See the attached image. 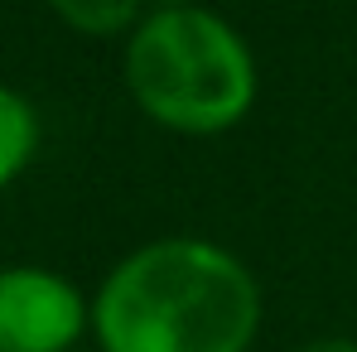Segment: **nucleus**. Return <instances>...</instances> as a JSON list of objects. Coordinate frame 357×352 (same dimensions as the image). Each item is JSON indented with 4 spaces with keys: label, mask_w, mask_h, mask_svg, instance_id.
<instances>
[{
    "label": "nucleus",
    "mask_w": 357,
    "mask_h": 352,
    "mask_svg": "<svg viewBox=\"0 0 357 352\" xmlns=\"http://www.w3.org/2000/svg\"><path fill=\"white\" fill-rule=\"evenodd\" d=\"M174 5H193V0H160V10H174Z\"/></svg>",
    "instance_id": "nucleus-7"
},
{
    "label": "nucleus",
    "mask_w": 357,
    "mask_h": 352,
    "mask_svg": "<svg viewBox=\"0 0 357 352\" xmlns=\"http://www.w3.org/2000/svg\"><path fill=\"white\" fill-rule=\"evenodd\" d=\"M34 150H39V116H34L29 97H20L15 87L0 82V188H10L29 169Z\"/></svg>",
    "instance_id": "nucleus-4"
},
{
    "label": "nucleus",
    "mask_w": 357,
    "mask_h": 352,
    "mask_svg": "<svg viewBox=\"0 0 357 352\" xmlns=\"http://www.w3.org/2000/svg\"><path fill=\"white\" fill-rule=\"evenodd\" d=\"M49 5L68 29H77L87 39H112V34L135 24L145 0H49Z\"/></svg>",
    "instance_id": "nucleus-5"
},
{
    "label": "nucleus",
    "mask_w": 357,
    "mask_h": 352,
    "mask_svg": "<svg viewBox=\"0 0 357 352\" xmlns=\"http://www.w3.org/2000/svg\"><path fill=\"white\" fill-rule=\"evenodd\" d=\"M299 352H357V343H348V338H319V343H304Z\"/></svg>",
    "instance_id": "nucleus-6"
},
{
    "label": "nucleus",
    "mask_w": 357,
    "mask_h": 352,
    "mask_svg": "<svg viewBox=\"0 0 357 352\" xmlns=\"http://www.w3.org/2000/svg\"><path fill=\"white\" fill-rule=\"evenodd\" d=\"M126 87L150 121L178 135H218L251 112L256 59L222 15L174 5L130 29Z\"/></svg>",
    "instance_id": "nucleus-2"
},
{
    "label": "nucleus",
    "mask_w": 357,
    "mask_h": 352,
    "mask_svg": "<svg viewBox=\"0 0 357 352\" xmlns=\"http://www.w3.org/2000/svg\"><path fill=\"white\" fill-rule=\"evenodd\" d=\"M92 323L73 280L44 266L0 270V352H68Z\"/></svg>",
    "instance_id": "nucleus-3"
},
{
    "label": "nucleus",
    "mask_w": 357,
    "mask_h": 352,
    "mask_svg": "<svg viewBox=\"0 0 357 352\" xmlns=\"http://www.w3.org/2000/svg\"><path fill=\"white\" fill-rule=\"evenodd\" d=\"M102 352H246L261 290L232 251L169 236L130 251L92 299Z\"/></svg>",
    "instance_id": "nucleus-1"
}]
</instances>
